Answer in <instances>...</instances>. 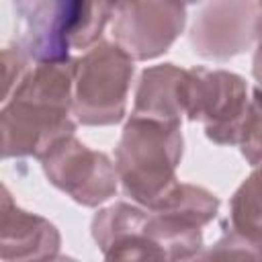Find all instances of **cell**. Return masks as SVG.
Listing matches in <instances>:
<instances>
[{"instance_id":"4","label":"cell","mask_w":262,"mask_h":262,"mask_svg":"<svg viewBox=\"0 0 262 262\" xmlns=\"http://www.w3.org/2000/svg\"><path fill=\"white\" fill-rule=\"evenodd\" d=\"M133 59L111 41H100L76 57L72 115L86 127L123 121L133 78Z\"/></svg>"},{"instance_id":"9","label":"cell","mask_w":262,"mask_h":262,"mask_svg":"<svg viewBox=\"0 0 262 262\" xmlns=\"http://www.w3.org/2000/svg\"><path fill=\"white\" fill-rule=\"evenodd\" d=\"M149 211L125 201L92 217V237L104 262H168L162 246L147 233Z\"/></svg>"},{"instance_id":"15","label":"cell","mask_w":262,"mask_h":262,"mask_svg":"<svg viewBox=\"0 0 262 262\" xmlns=\"http://www.w3.org/2000/svg\"><path fill=\"white\" fill-rule=\"evenodd\" d=\"M237 145L250 166L258 168L262 164V102H258L256 98L250 100Z\"/></svg>"},{"instance_id":"13","label":"cell","mask_w":262,"mask_h":262,"mask_svg":"<svg viewBox=\"0 0 262 262\" xmlns=\"http://www.w3.org/2000/svg\"><path fill=\"white\" fill-rule=\"evenodd\" d=\"M229 223L246 235L262 237V164L233 192L229 201Z\"/></svg>"},{"instance_id":"6","label":"cell","mask_w":262,"mask_h":262,"mask_svg":"<svg viewBox=\"0 0 262 262\" xmlns=\"http://www.w3.org/2000/svg\"><path fill=\"white\" fill-rule=\"evenodd\" d=\"M217 211L219 199L211 190L180 182L158 211H149L147 233L162 246L168 262H186L203 250V227Z\"/></svg>"},{"instance_id":"5","label":"cell","mask_w":262,"mask_h":262,"mask_svg":"<svg viewBox=\"0 0 262 262\" xmlns=\"http://www.w3.org/2000/svg\"><path fill=\"white\" fill-rule=\"evenodd\" d=\"M250 100L246 80L227 70L190 68L184 80V115L199 121L217 145H235Z\"/></svg>"},{"instance_id":"2","label":"cell","mask_w":262,"mask_h":262,"mask_svg":"<svg viewBox=\"0 0 262 262\" xmlns=\"http://www.w3.org/2000/svg\"><path fill=\"white\" fill-rule=\"evenodd\" d=\"M182 149L180 125L131 115L115 147V168L125 196L147 211H158L180 184L176 168Z\"/></svg>"},{"instance_id":"14","label":"cell","mask_w":262,"mask_h":262,"mask_svg":"<svg viewBox=\"0 0 262 262\" xmlns=\"http://www.w3.org/2000/svg\"><path fill=\"white\" fill-rule=\"evenodd\" d=\"M203 254L207 262H262V237L246 235L231 227Z\"/></svg>"},{"instance_id":"7","label":"cell","mask_w":262,"mask_h":262,"mask_svg":"<svg viewBox=\"0 0 262 262\" xmlns=\"http://www.w3.org/2000/svg\"><path fill=\"white\" fill-rule=\"evenodd\" d=\"M39 162L49 184L82 207H98L117 192L119 176L111 158L76 137L59 141Z\"/></svg>"},{"instance_id":"19","label":"cell","mask_w":262,"mask_h":262,"mask_svg":"<svg viewBox=\"0 0 262 262\" xmlns=\"http://www.w3.org/2000/svg\"><path fill=\"white\" fill-rule=\"evenodd\" d=\"M43 262H78V260H74V258H70V256H53V258H47V260H43Z\"/></svg>"},{"instance_id":"20","label":"cell","mask_w":262,"mask_h":262,"mask_svg":"<svg viewBox=\"0 0 262 262\" xmlns=\"http://www.w3.org/2000/svg\"><path fill=\"white\" fill-rule=\"evenodd\" d=\"M186 262H207V260H205V254H203V250H201L194 258H190V260H186Z\"/></svg>"},{"instance_id":"17","label":"cell","mask_w":262,"mask_h":262,"mask_svg":"<svg viewBox=\"0 0 262 262\" xmlns=\"http://www.w3.org/2000/svg\"><path fill=\"white\" fill-rule=\"evenodd\" d=\"M252 74H254V80H256V86H254V94H252V98H256L258 102H262V41L256 45V51H254V59H252Z\"/></svg>"},{"instance_id":"12","label":"cell","mask_w":262,"mask_h":262,"mask_svg":"<svg viewBox=\"0 0 262 262\" xmlns=\"http://www.w3.org/2000/svg\"><path fill=\"white\" fill-rule=\"evenodd\" d=\"M184 80L186 70L174 63L145 68L135 88V117L180 125L184 115Z\"/></svg>"},{"instance_id":"16","label":"cell","mask_w":262,"mask_h":262,"mask_svg":"<svg viewBox=\"0 0 262 262\" xmlns=\"http://www.w3.org/2000/svg\"><path fill=\"white\" fill-rule=\"evenodd\" d=\"M2 68H4V100L10 98L14 88L20 84V80L29 74V57L27 53L16 47H6L2 51Z\"/></svg>"},{"instance_id":"8","label":"cell","mask_w":262,"mask_h":262,"mask_svg":"<svg viewBox=\"0 0 262 262\" xmlns=\"http://www.w3.org/2000/svg\"><path fill=\"white\" fill-rule=\"evenodd\" d=\"M186 25V6L180 2H117L113 35L133 59H156L170 49Z\"/></svg>"},{"instance_id":"10","label":"cell","mask_w":262,"mask_h":262,"mask_svg":"<svg viewBox=\"0 0 262 262\" xmlns=\"http://www.w3.org/2000/svg\"><path fill=\"white\" fill-rule=\"evenodd\" d=\"M258 2L205 4L190 27L192 51L205 59L225 61L244 53L256 41Z\"/></svg>"},{"instance_id":"18","label":"cell","mask_w":262,"mask_h":262,"mask_svg":"<svg viewBox=\"0 0 262 262\" xmlns=\"http://www.w3.org/2000/svg\"><path fill=\"white\" fill-rule=\"evenodd\" d=\"M256 43L262 41V2H258V14H256V27H254Z\"/></svg>"},{"instance_id":"3","label":"cell","mask_w":262,"mask_h":262,"mask_svg":"<svg viewBox=\"0 0 262 262\" xmlns=\"http://www.w3.org/2000/svg\"><path fill=\"white\" fill-rule=\"evenodd\" d=\"M16 45L37 63L68 61L70 49H92L115 16L111 2L27 0L14 2Z\"/></svg>"},{"instance_id":"1","label":"cell","mask_w":262,"mask_h":262,"mask_svg":"<svg viewBox=\"0 0 262 262\" xmlns=\"http://www.w3.org/2000/svg\"><path fill=\"white\" fill-rule=\"evenodd\" d=\"M74 68L76 59L37 63L4 100L0 113L4 158L41 160L53 145L74 137Z\"/></svg>"},{"instance_id":"11","label":"cell","mask_w":262,"mask_h":262,"mask_svg":"<svg viewBox=\"0 0 262 262\" xmlns=\"http://www.w3.org/2000/svg\"><path fill=\"white\" fill-rule=\"evenodd\" d=\"M59 246L61 235L57 227L49 219L16 207L4 186L0 229L2 262H43L57 256Z\"/></svg>"}]
</instances>
